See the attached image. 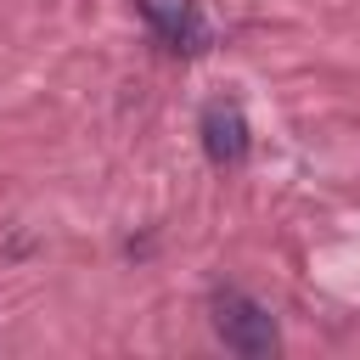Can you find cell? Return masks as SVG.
<instances>
[{
	"label": "cell",
	"instance_id": "3",
	"mask_svg": "<svg viewBox=\"0 0 360 360\" xmlns=\"http://www.w3.org/2000/svg\"><path fill=\"white\" fill-rule=\"evenodd\" d=\"M141 17H146L169 45L197 51V39H202V28H197V0H141Z\"/></svg>",
	"mask_w": 360,
	"mask_h": 360
},
{
	"label": "cell",
	"instance_id": "2",
	"mask_svg": "<svg viewBox=\"0 0 360 360\" xmlns=\"http://www.w3.org/2000/svg\"><path fill=\"white\" fill-rule=\"evenodd\" d=\"M197 129H202V152H208L219 169H236V163L248 158V118H242V107H236L231 96H214V101L202 107Z\"/></svg>",
	"mask_w": 360,
	"mask_h": 360
},
{
	"label": "cell",
	"instance_id": "1",
	"mask_svg": "<svg viewBox=\"0 0 360 360\" xmlns=\"http://www.w3.org/2000/svg\"><path fill=\"white\" fill-rule=\"evenodd\" d=\"M214 332H219V343L231 349V354H242V360H264V354H276L281 349V332H276V315L259 304V298H248V292H236V287H225V292H214Z\"/></svg>",
	"mask_w": 360,
	"mask_h": 360
}]
</instances>
